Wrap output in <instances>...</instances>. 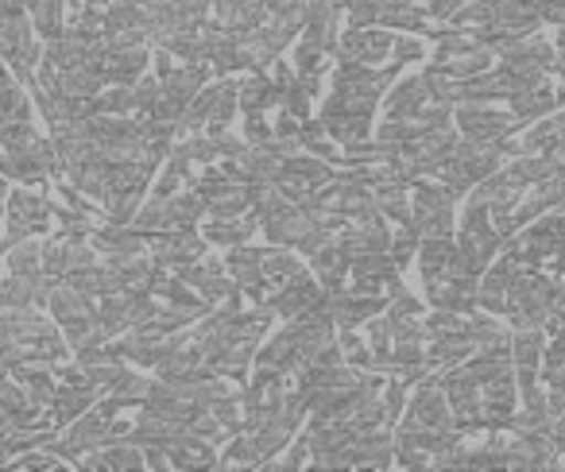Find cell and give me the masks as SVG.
<instances>
[{"instance_id": "cell-9", "label": "cell", "mask_w": 565, "mask_h": 472, "mask_svg": "<svg viewBox=\"0 0 565 472\" xmlns=\"http://www.w3.org/2000/svg\"><path fill=\"white\" fill-rule=\"evenodd\" d=\"M12 276H40L43 268V245H17L12 248V260H9Z\"/></svg>"}, {"instance_id": "cell-4", "label": "cell", "mask_w": 565, "mask_h": 472, "mask_svg": "<svg viewBox=\"0 0 565 472\" xmlns=\"http://www.w3.org/2000/svg\"><path fill=\"white\" fill-rule=\"evenodd\" d=\"M202 86H205V63H190V66H179L174 74H167V78H163V97H171L174 105H182V109H186Z\"/></svg>"}, {"instance_id": "cell-7", "label": "cell", "mask_w": 565, "mask_h": 472, "mask_svg": "<svg viewBox=\"0 0 565 472\" xmlns=\"http://www.w3.org/2000/svg\"><path fill=\"white\" fill-rule=\"evenodd\" d=\"M295 276H302V264L295 260L291 253H282V248L279 253H264V279L267 283H275V287L291 283Z\"/></svg>"}, {"instance_id": "cell-3", "label": "cell", "mask_w": 565, "mask_h": 472, "mask_svg": "<svg viewBox=\"0 0 565 472\" xmlns=\"http://www.w3.org/2000/svg\"><path fill=\"white\" fill-rule=\"evenodd\" d=\"M105 82H117V86H136L148 66V51L143 47H125V51H109L105 47Z\"/></svg>"}, {"instance_id": "cell-14", "label": "cell", "mask_w": 565, "mask_h": 472, "mask_svg": "<svg viewBox=\"0 0 565 472\" xmlns=\"http://www.w3.org/2000/svg\"><path fill=\"white\" fill-rule=\"evenodd\" d=\"M557 74H562V89H557V101H565V28L557 32Z\"/></svg>"}, {"instance_id": "cell-5", "label": "cell", "mask_w": 565, "mask_h": 472, "mask_svg": "<svg viewBox=\"0 0 565 472\" xmlns=\"http://www.w3.org/2000/svg\"><path fill=\"white\" fill-rule=\"evenodd\" d=\"M256 213L252 217H213V225L205 228V240H213V245H244L252 236V228H256Z\"/></svg>"}, {"instance_id": "cell-11", "label": "cell", "mask_w": 565, "mask_h": 472, "mask_svg": "<svg viewBox=\"0 0 565 472\" xmlns=\"http://www.w3.org/2000/svg\"><path fill=\"white\" fill-rule=\"evenodd\" d=\"M143 457L136 453L132 446H105V457H102V469H140Z\"/></svg>"}, {"instance_id": "cell-13", "label": "cell", "mask_w": 565, "mask_h": 472, "mask_svg": "<svg viewBox=\"0 0 565 472\" xmlns=\"http://www.w3.org/2000/svg\"><path fill=\"white\" fill-rule=\"evenodd\" d=\"M392 58L395 63H415V58H423V43H411V40H403V43H395L392 47Z\"/></svg>"}, {"instance_id": "cell-2", "label": "cell", "mask_w": 565, "mask_h": 472, "mask_svg": "<svg viewBox=\"0 0 565 472\" xmlns=\"http://www.w3.org/2000/svg\"><path fill=\"white\" fill-rule=\"evenodd\" d=\"M426 101H434V97H430V86H426V74H418V78L399 82V86L387 94V117L415 120Z\"/></svg>"}, {"instance_id": "cell-8", "label": "cell", "mask_w": 565, "mask_h": 472, "mask_svg": "<svg viewBox=\"0 0 565 472\" xmlns=\"http://www.w3.org/2000/svg\"><path fill=\"white\" fill-rule=\"evenodd\" d=\"M148 391H151V384H143L136 372L120 368L117 379H113V395L120 399V407H125V403H143V399H148Z\"/></svg>"}, {"instance_id": "cell-10", "label": "cell", "mask_w": 565, "mask_h": 472, "mask_svg": "<svg viewBox=\"0 0 565 472\" xmlns=\"http://www.w3.org/2000/svg\"><path fill=\"white\" fill-rule=\"evenodd\" d=\"M136 109V94L132 86H117L109 94L97 97V112H109V117H125V112Z\"/></svg>"}, {"instance_id": "cell-6", "label": "cell", "mask_w": 565, "mask_h": 472, "mask_svg": "<svg viewBox=\"0 0 565 472\" xmlns=\"http://www.w3.org/2000/svg\"><path fill=\"white\" fill-rule=\"evenodd\" d=\"M28 12H35V28L47 40L63 35V0H28Z\"/></svg>"}, {"instance_id": "cell-1", "label": "cell", "mask_w": 565, "mask_h": 472, "mask_svg": "<svg viewBox=\"0 0 565 472\" xmlns=\"http://www.w3.org/2000/svg\"><path fill=\"white\" fill-rule=\"evenodd\" d=\"M395 40L387 32H372V28H353L345 40L338 43V58L341 63H364V66H376L392 55Z\"/></svg>"}, {"instance_id": "cell-12", "label": "cell", "mask_w": 565, "mask_h": 472, "mask_svg": "<svg viewBox=\"0 0 565 472\" xmlns=\"http://www.w3.org/2000/svg\"><path fill=\"white\" fill-rule=\"evenodd\" d=\"M322 63H326V47H322V43L302 40L299 51H295V66H299L302 74H318V71H322Z\"/></svg>"}, {"instance_id": "cell-15", "label": "cell", "mask_w": 565, "mask_h": 472, "mask_svg": "<svg viewBox=\"0 0 565 472\" xmlns=\"http://www.w3.org/2000/svg\"><path fill=\"white\" fill-rule=\"evenodd\" d=\"M0 213H4V205H0Z\"/></svg>"}]
</instances>
